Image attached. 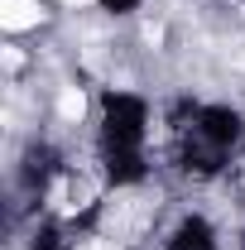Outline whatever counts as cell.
Wrapping results in <instances>:
<instances>
[{
  "instance_id": "cell-2",
  "label": "cell",
  "mask_w": 245,
  "mask_h": 250,
  "mask_svg": "<svg viewBox=\"0 0 245 250\" xmlns=\"http://www.w3.org/2000/svg\"><path fill=\"white\" fill-rule=\"evenodd\" d=\"M241 130L245 125L231 106H202V111H192V121L183 125V140H178L183 164L197 168V173H216L226 159L236 154Z\"/></svg>"
},
{
  "instance_id": "cell-3",
  "label": "cell",
  "mask_w": 245,
  "mask_h": 250,
  "mask_svg": "<svg viewBox=\"0 0 245 250\" xmlns=\"http://www.w3.org/2000/svg\"><path fill=\"white\" fill-rule=\"evenodd\" d=\"M168 250H216V231L202 217H183L168 236Z\"/></svg>"
},
{
  "instance_id": "cell-4",
  "label": "cell",
  "mask_w": 245,
  "mask_h": 250,
  "mask_svg": "<svg viewBox=\"0 0 245 250\" xmlns=\"http://www.w3.org/2000/svg\"><path fill=\"white\" fill-rule=\"evenodd\" d=\"M43 20V10H39V0H5L0 5V24L10 34H20V29H34Z\"/></svg>"
},
{
  "instance_id": "cell-5",
  "label": "cell",
  "mask_w": 245,
  "mask_h": 250,
  "mask_svg": "<svg viewBox=\"0 0 245 250\" xmlns=\"http://www.w3.org/2000/svg\"><path fill=\"white\" fill-rule=\"evenodd\" d=\"M140 0H101V10H111V15H130Z\"/></svg>"
},
{
  "instance_id": "cell-1",
  "label": "cell",
  "mask_w": 245,
  "mask_h": 250,
  "mask_svg": "<svg viewBox=\"0 0 245 250\" xmlns=\"http://www.w3.org/2000/svg\"><path fill=\"white\" fill-rule=\"evenodd\" d=\"M144 135H149V106L130 92H111L101 106V159L111 183L144 178Z\"/></svg>"
}]
</instances>
